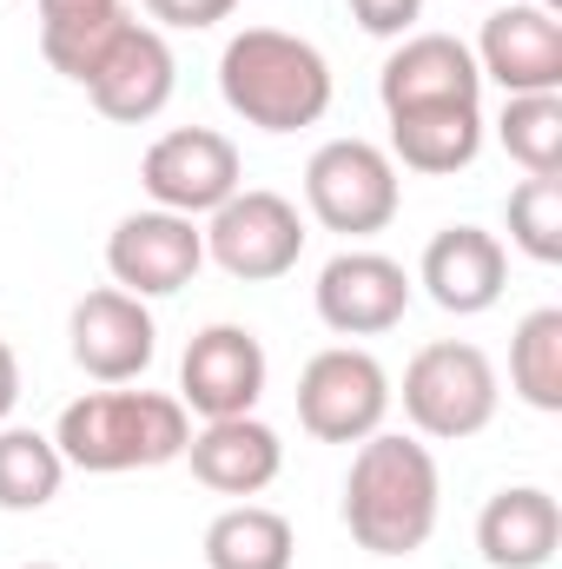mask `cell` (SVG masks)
I'll return each instance as SVG.
<instances>
[{
	"mask_svg": "<svg viewBox=\"0 0 562 569\" xmlns=\"http://www.w3.org/2000/svg\"><path fill=\"white\" fill-rule=\"evenodd\" d=\"M291 557L298 537L265 503H232L205 523V569H291Z\"/></svg>",
	"mask_w": 562,
	"mask_h": 569,
	"instance_id": "cell-20",
	"label": "cell"
},
{
	"mask_svg": "<svg viewBox=\"0 0 562 569\" xmlns=\"http://www.w3.org/2000/svg\"><path fill=\"white\" fill-rule=\"evenodd\" d=\"M127 27H133L127 0H113V7H80V13H47V20H40V53H47L53 73H67L73 87H87Z\"/></svg>",
	"mask_w": 562,
	"mask_h": 569,
	"instance_id": "cell-21",
	"label": "cell"
},
{
	"mask_svg": "<svg viewBox=\"0 0 562 569\" xmlns=\"http://www.w3.org/2000/svg\"><path fill=\"white\" fill-rule=\"evenodd\" d=\"M391 120V166L423 172V179H450L463 166H476L483 152V107H411V113H384Z\"/></svg>",
	"mask_w": 562,
	"mask_h": 569,
	"instance_id": "cell-19",
	"label": "cell"
},
{
	"mask_svg": "<svg viewBox=\"0 0 562 569\" xmlns=\"http://www.w3.org/2000/svg\"><path fill=\"white\" fill-rule=\"evenodd\" d=\"M67 483V457L47 430L27 425H0V510L27 517V510H47Z\"/></svg>",
	"mask_w": 562,
	"mask_h": 569,
	"instance_id": "cell-22",
	"label": "cell"
},
{
	"mask_svg": "<svg viewBox=\"0 0 562 569\" xmlns=\"http://www.w3.org/2000/svg\"><path fill=\"white\" fill-rule=\"evenodd\" d=\"M199 266H205L199 219H179V212H159V206L127 212L107 239V272L133 298H172V291H185L199 279Z\"/></svg>",
	"mask_w": 562,
	"mask_h": 569,
	"instance_id": "cell-10",
	"label": "cell"
},
{
	"mask_svg": "<svg viewBox=\"0 0 562 569\" xmlns=\"http://www.w3.org/2000/svg\"><path fill=\"white\" fill-rule=\"evenodd\" d=\"M20 569H60V563H20Z\"/></svg>",
	"mask_w": 562,
	"mask_h": 569,
	"instance_id": "cell-30",
	"label": "cell"
},
{
	"mask_svg": "<svg viewBox=\"0 0 562 569\" xmlns=\"http://www.w3.org/2000/svg\"><path fill=\"white\" fill-rule=\"evenodd\" d=\"M53 443L67 457V470H93V477H120V470H159L179 463L192 443V411L172 391H87L60 411Z\"/></svg>",
	"mask_w": 562,
	"mask_h": 569,
	"instance_id": "cell-3",
	"label": "cell"
},
{
	"mask_svg": "<svg viewBox=\"0 0 562 569\" xmlns=\"http://www.w3.org/2000/svg\"><path fill=\"white\" fill-rule=\"evenodd\" d=\"M476 73L510 93H562V20L536 0H503L490 7L476 33Z\"/></svg>",
	"mask_w": 562,
	"mask_h": 569,
	"instance_id": "cell-13",
	"label": "cell"
},
{
	"mask_svg": "<svg viewBox=\"0 0 562 569\" xmlns=\"http://www.w3.org/2000/svg\"><path fill=\"white\" fill-rule=\"evenodd\" d=\"M496 140L530 179H562V93H510Z\"/></svg>",
	"mask_w": 562,
	"mask_h": 569,
	"instance_id": "cell-24",
	"label": "cell"
},
{
	"mask_svg": "<svg viewBox=\"0 0 562 569\" xmlns=\"http://www.w3.org/2000/svg\"><path fill=\"white\" fill-rule=\"evenodd\" d=\"M265 345L245 325H205L192 331L179 358V405L199 418H245L265 398Z\"/></svg>",
	"mask_w": 562,
	"mask_h": 569,
	"instance_id": "cell-11",
	"label": "cell"
},
{
	"mask_svg": "<svg viewBox=\"0 0 562 569\" xmlns=\"http://www.w3.org/2000/svg\"><path fill=\"white\" fill-rule=\"evenodd\" d=\"M140 7L159 20V33H165V27L199 33V27H219V20H232V13H239V0H140Z\"/></svg>",
	"mask_w": 562,
	"mask_h": 569,
	"instance_id": "cell-27",
	"label": "cell"
},
{
	"mask_svg": "<svg viewBox=\"0 0 562 569\" xmlns=\"http://www.w3.org/2000/svg\"><path fill=\"white\" fill-rule=\"evenodd\" d=\"M404 418L418 437L430 443H463V437H483L496 425V405H503V378L490 365L483 345L470 338H436L423 345L418 358L404 365Z\"/></svg>",
	"mask_w": 562,
	"mask_h": 569,
	"instance_id": "cell-4",
	"label": "cell"
},
{
	"mask_svg": "<svg viewBox=\"0 0 562 569\" xmlns=\"http://www.w3.org/2000/svg\"><path fill=\"white\" fill-rule=\"evenodd\" d=\"M344 7H351V20H358L364 33H378V40H404L423 20V0H344Z\"/></svg>",
	"mask_w": 562,
	"mask_h": 569,
	"instance_id": "cell-26",
	"label": "cell"
},
{
	"mask_svg": "<svg viewBox=\"0 0 562 569\" xmlns=\"http://www.w3.org/2000/svg\"><path fill=\"white\" fill-rule=\"evenodd\" d=\"M411 291H418V279L398 259H384L371 246H344L338 259H324V272L311 284V305H318L324 331H338V338H378V331L404 325Z\"/></svg>",
	"mask_w": 562,
	"mask_h": 569,
	"instance_id": "cell-9",
	"label": "cell"
},
{
	"mask_svg": "<svg viewBox=\"0 0 562 569\" xmlns=\"http://www.w3.org/2000/svg\"><path fill=\"white\" fill-rule=\"evenodd\" d=\"M418 284L430 291L436 311L450 318H483L503 284H510V252L496 232L483 226H443L430 246H423V266H418Z\"/></svg>",
	"mask_w": 562,
	"mask_h": 569,
	"instance_id": "cell-16",
	"label": "cell"
},
{
	"mask_svg": "<svg viewBox=\"0 0 562 569\" xmlns=\"http://www.w3.org/2000/svg\"><path fill=\"white\" fill-rule=\"evenodd\" d=\"M13 405H20V358H13V345L0 338V425L13 418Z\"/></svg>",
	"mask_w": 562,
	"mask_h": 569,
	"instance_id": "cell-28",
	"label": "cell"
},
{
	"mask_svg": "<svg viewBox=\"0 0 562 569\" xmlns=\"http://www.w3.org/2000/svg\"><path fill=\"white\" fill-rule=\"evenodd\" d=\"M391 371L364 345H331L298 371V425L318 443H364L391 418Z\"/></svg>",
	"mask_w": 562,
	"mask_h": 569,
	"instance_id": "cell-6",
	"label": "cell"
},
{
	"mask_svg": "<svg viewBox=\"0 0 562 569\" xmlns=\"http://www.w3.org/2000/svg\"><path fill=\"white\" fill-rule=\"evenodd\" d=\"M140 186L159 212H179V219H212L239 186H245V159L239 146L212 127H172L145 146L140 159Z\"/></svg>",
	"mask_w": 562,
	"mask_h": 569,
	"instance_id": "cell-8",
	"label": "cell"
},
{
	"mask_svg": "<svg viewBox=\"0 0 562 569\" xmlns=\"http://www.w3.org/2000/svg\"><path fill=\"white\" fill-rule=\"evenodd\" d=\"M304 206L324 232L371 239L398 219L404 179H398L391 152L378 140H324L304 159Z\"/></svg>",
	"mask_w": 562,
	"mask_h": 569,
	"instance_id": "cell-5",
	"label": "cell"
},
{
	"mask_svg": "<svg viewBox=\"0 0 562 569\" xmlns=\"http://www.w3.org/2000/svg\"><path fill=\"white\" fill-rule=\"evenodd\" d=\"M172 87H179L172 40H165L159 27L133 20V27L113 40V53L100 60V73L87 80V100H93L113 127H145V120H159V113H165Z\"/></svg>",
	"mask_w": 562,
	"mask_h": 569,
	"instance_id": "cell-15",
	"label": "cell"
},
{
	"mask_svg": "<svg viewBox=\"0 0 562 569\" xmlns=\"http://www.w3.org/2000/svg\"><path fill=\"white\" fill-rule=\"evenodd\" d=\"M185 463L219 497H259V490L279 483L284 443H279V430L265 418H252V411L245 418H205L192 430V443H185Z\"/></svg>",
	"mask_w": 562,
	"mask_h": 569,
	"instance_id": "cell-17",
	"label": "cell"
},
{
	"mask_svg": "<svg viewBox=\"0 0 562 569\" xmlns=\"http://www.w3.org/2000/svg\"><path fill=\"white\" fill-rule=\"evenodd\" d=\"M476 550L490 569H550L562 550V503L543 483H510L476 517Z\"/></svg>",
	"mask_w": 562,
	"mask_h": 569,
	"instance_id": "cell-18",
	"label": "cell"
},
{
	"mask_svg": "<svg viewBox=\"0 0 562 569\" xmlns=\"http://www.w3.org/2000/svg\"><path fill=\"white\" fill-rule=\"evenodd\" d=\"M443 517V477L423 437L371 430L351 450L344 477V530L371 557H418Z\"/></svg>",
	"mask_w": 562,
	"mask_h": 569,
	"instance_id": "cell-1",
	"label": "cell"
},
{
	"mask_svg": "<svg viewBox=\"0 0 562 569\" xmlns=\"http://www.w3.org/2000/svg\"><path fill=\"white\" fill-rule=\"evenodd\" d=\"M219 93L225 107L259 133H304L331 113V60L284 33V27H245L219 53Z\"/></svg>",
	"mask_w": 562,
	"mask_h": 569,
	"instance_id": "cell-2",
	"label": "cell"
},
{
	"mask_svg": "<svg viewBox=\"0 0 562 569\" xmlns=\"http://www.w3.org/2000/svg\"><path fill=\"white\" fill-rule=\"evenodd\" d=\"M205 259L239 284H272L304 259V219L284 192L265 186H239L205 226Z\"/></svg>",
	"mask_w": 562,
	"mask_h": 569,
	"instance_id": "cell-7",
	"label": "cell"
},
{
	"mask_svg": "<svg viewBox=\"0 0 562 569\" xmlns=\"http://www.w3.org/2000/svg\"><path fill=\"white\" fill-rule=\"evenodd\" d=\"M510 246L536 266H562V179H523L503 206Z\"/></svg>",
	"mask_w": 562,
	"mask_h": 569,
	"instance_id": "cell-25",
	"label": "cell"
},
{
	"mask_svg": "<svg viewBox=\"0 0 562 569\" xmlns=\"http://www.w3.org/2000/svg\"><path fill=\"white\" fill-rule=\"evenodd\" d=\"M80 7H113V0H40V20L47 13H80Z\"/></svg>",
	"mask_w": 562,
	"mask_h": 569,
	"instance_id": "cell-29",
	"label": "cell"
},
{
	"mask_svg": "<svg viewBox=\"0 0 562 569\" xmlns=\"http://www.w3.org/2000/svg\"><path fill=\"white\" fill-rule=\"evenodd\" d=\"M67 351L93 385H133V378H145V365L159 351V325H152L145 298L120 291V284H100L73 305Z\"/></svg>",
	"mask_w": 562,
	"mask_h": 569,
	"instance_id": "cell-12",
	"label": "cell"
},
{
	"mask_svg": "<svg viewBox=\"0 0 562 569\" xmlns=\"http://www.w3.org/2000/svg\"><path fill=\"white\" fill-rule=\"evenodd\" d=\"M378 100L384 113H411V107H483V73L476 53L456 33H404L378 73Z\"/></svg>",
	"mask_w": 562,
	"mask_h": 569,
	"instance_id": "cell-14",
	"label": "cell"
},
{
	"mask_svg": "<svg viewBox=\"0 0 562 569\" xmlns=\"http://www.w3.org/2000/svg\"><path fill=\"white\" fill-rule=\"evenodd\" d=\"M510 391L543 418L562 411V305H536L516 325V338H510Z\"/></svg>",
	"mask_w": 562,
	"mask_h": 569,
	"instance_id": "cell-23",
	"label": "cell"
}]
</instances>
